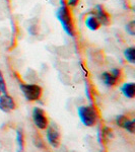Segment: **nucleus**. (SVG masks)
<instances>
[{"label":"nucleus","instance_id":"obj_12","mask_svg":"<svg viewBox=\"0 0 135 152\" xmlns=\"http://www.w3.org/2000/svg\"><path fill=\"white\" fill-rule=\"evenodd\" d=\"M16 145H18V152H23L24 149V135L23 130L21 128L16 129Z\"/></svg>","mask_w":135,"mask_h":152},{"label":"nucleus","instance_id":"obj_7","mask_svg":"<svg viewBox=\"0 0 135 152\" xmlns=\"http://www.w3.org/2000/svg\"><path fill=\"white\" fill-rule=\"evenodd\" d=\"M116 124L119 127L126 130L127 132L131 134H134L135 131V121L134 119H129L125 115H119L116 118Z\"/></svg>","mask_w":135,"mask_h":152},{"label":"nucleus","instance_id":"obj_2","mask_svg":"<svg viewBox=\"0 0 135 152\" xmlns=\"http://www.w3.org/2000/svg\"><path fill=\"white\" fill-rule=\"evenodd\" d=\"M77 115L85 127H92L97 124L98 112L94 105H81L77 109Z\"/></svg>","mask_w":135,"mask_h":152},{"label":"nucleus","instance_id":"obj_13","mask_svg":"<svg viewBox=\"0 0 135 152\" xmlns=\"http://www.w3.org/2000/svg\"><path fill=\"white\" fill-rule=\"evenodd\" d=\"M124 57L130 64H135V48L128 47L124 50Z\"/></svg>","mask_w":135,"mask_h":152},{"label":"nucleus","instance_id":"obj_8","mask_svg":"<svg viewBox=\"0 0 135 152\" xmlns=\"http://www.w3.org/2000/svg\"><path fill=\"white\" fill-rule=\"evenodd\" d=\"M15 107H16L15 100H14V99L11 95H9L8 94L0 95V110L2 112L8 113L15 110Z\"/></svg>","mask_w":135,"mask_h":152},{"label":"nucleus","instance_id":"obj_1","mask_svg":"<svg viewBox=\"0 0 135 152\" xmlns=\"http://www.w3.org/2000/svg\"><path fill=\"white\" fill-rule=\"evenodd\" d=\"M56 18H57L59 23H60L63 31L69 37H72L73 38L75 36L74 21H73V18L70 12L69 7L66 5L65 3H61L60 7L57 9V11H56Z\"/></svg>","mask_w":135,"mask_h":152},{"label":"nucleus","instance_id":"obj_6","mask_svg":"<svg viewBox=\"0 0 135 152\" xmlns=\"http://www.w3.org/2000/svg\"><path fill=\"white\" fill-rule=\"evenodd\" d=\"M94 15L97 18L98 20H99L101 26H108L111 24V15H110L109 12L105 9V7L103 5L98 4V5L95 6V10Z\"/></svg>","mask_w":135,"mask_h":152},{"label":"nucleus","instance_id":"obj_16","mask_svg":"<svg viewBox=\"0 0 135 152\" xmlns=\"http://www.w3.org/2000/svg\"><path fill=\"white\" fill-rule=\"evenodd\" d=\"M109 72L118 80H120L122 78V70L120 69V68H113V69H111V71H109Z\"/></svg>","mask_w":135,"mask_h":152},{"label":"nucleus","instance_id":"obj_3","mask_svg":"<svg viewBox=\"0 0 135 152\" xmlns=\"http://www.w3.org/2000/svg\"><path fill=\"white\" fill-rule=\"evenodd\" d=\"M19 88L23 96L29 102H37L41 99L43 94V88L35 83H21Z\"/></svg>","mask_w":135,"mask_h":152},{"label":"nucleus","instance_id":"obj_10","mask_svg":"<svg viewBox=\"0 0 135 152\" xmlns=\"http://www.w3.org/2000/svg\"><path fill=\"white\" fill-rule=\"evenodd\" d=\"M84 23H85V26L90 29V31H98L101 26V23H99V20L97 19V18L94 15V13L92 14H90L88 16H87V18H85L84 20Z\"/></svg>","mask_w":135,"mask_h":152},{"label":"nucleus","instance_id":"obj_4","mask_svg":"<svg viewBox=\"0 0 135 152\" xmlns=\"http://www.w3.org/2000/svg\"><path fill=\"white\" fill-rule=\"evenodd\" d=\"M32 118L35 126L40 130H46L49 126V120L47 114L41 107H34L33 113H32Z\"/></svg>","mask_w":135,"mask_h":152},{"label":"nucleus","instance_id":"obj_17","mask_svg":"<svg viewBox=\"0 0 135 152\" xmlns=\"http://www.w3.org/2000/svg\"><path fill=\"white\" fill-rule=\"evenodd\" d=\"M79 0H66V5L68 7H75L78 4Z\"/></svg>","mask_w":135,"mask_h":152},{"label":"nucleus","instance_id":"obj_11","mask_svg":"<svg viewBox=\"0 0 135 152\" xmlns=\"http://www.w3.org/2000/svg\"><path fill=\"white\" fill-rule=\"evenodd\" d=\"M101 77H102V80H103V82H104V84L108 87L116 86L117 83L119 82V80L116 79V78H115L110 72H108V71L103 72L102 75H101Z\"/></svg>","mask_w":135,"mask_h":152},{"label":"nucleus","instance_id":"obj_14","mask_svg":"<svg viewBox=\"0 0 135 152\" xmlns=\"http://www.w3.org/2000/svg\"><path fill=\"white\" fill-rule=\"evenodd\" d=\"M7 94V86H6V82L5 79L3 77V74L0 71V95L1 94Z\"/></svg>","mask_w":135,"mask_h":152},{"label":"nucleus","instance_id":"obj_9","mask_svg":"<svg viewBox=\"0 0 135 152\" xmlns=\"http://www.w3.org/2000/svg\"><path fill=\"white\" fill-rule=\"evenodd\" d=\"M121 92L127 99H134L135 97V83L134 82H126L121 86Z\"/></svg>","mask_w":135,"mask_h":152},{"label":"nucleus","instance_id":"obj_15","mask_svg":"<svg viewBox=\"0 0 135 152\" xmlns=\"http://www.w3.org/2000/svg\"><path fill=\"white\" fill-rule=\"evenodd\" d=\"M126 31L129 34L130 36H134L135 35V20H131L130 23H128L125 26Z\"/></svg>","mask_w":135,"mask_h":152},{"label":"nucleus","instance_id":"obj_5","mask_svg":"<svg viewBox=\"0 0 135 152\" xmlns=\"http://www.w3.org/2000/svg\"><path fill=\"white\" fill-rule=\"evenodd\" d=\"M47 132H46V136H47V140L51 146L54 148H58L60 146L61 142V136L60 132L55 125H51L47 127Z\"/></svg>","mask_w":135,"mask_h":152}]
</instances>
